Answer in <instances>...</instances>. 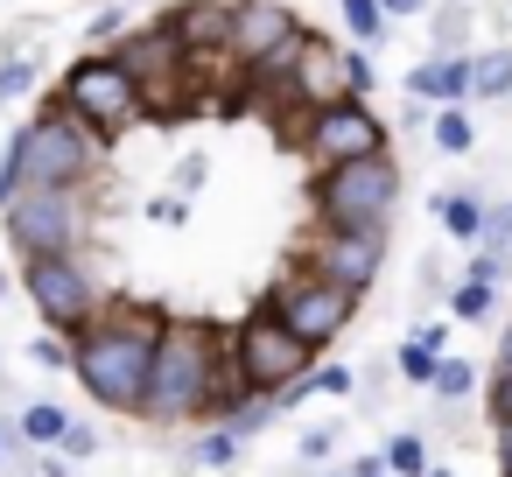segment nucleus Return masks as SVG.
I'll use <instances>...</instances> for the list:
<instances>
[{
    "mask_svg": "<svg viewBox=\"0 0 512 477\" xmlns=\"http://www.w3.org/2000/svg\"><path fill=\"white\" fill-rule=\"evenodd\" d=\"M57 449H64V456H71V463H92V456H99V428H92V421H71V428H64V442H57Z\"/></svg>",
    "mask_w": 512,
    "mask_h": 477,
    "instance_id": "28",
    "label": "nucleus"
},
{
    "mask_svg": "<svg viewBox=\"0 0 512 477\" xmlns=\"http://www.w3.org/2000/svg\"><path fill=\"white\" fill-rule=\"evenodd\" d=\"M71 421H78V414H71V407H57V400H22V407L8 414V435H15L22 449H57Z\"/></svg>",
    "mask_w": 512,
    "mask_h": 477,
    "instance_id": "16",
    "label": "nucleus"
},
{
    "mask_svg": "<svg viewBox=\"0 0 512 477\" xmlns=\"http://www.w3.org/2000/svg\"><path fill=\"white\" fill-rule=\"evenodd\" d=\"M162 22L176 29V43L190 57H232V0H169Z\"/></svg>",
    "mask_w": 512,
    "mask_h": 477,
    "instance_id": "13",
    "label": "nucleus"
},
{
    "mask_svg": "<svg viewBox=\"0 0 512 477\" xmlns=\"http://www.w3.org/2000/svg\"><path fill=\"white\" fill-rule=\"evenodd\" d=\"M407 99H428V106H463V99H470V57L435 50L428 64H414V71H407Z\"/></svg>",
    "mask_w": 512,
    "mask_h": 477,
    "instance_id": "15",
    "label": "nucleus"
},
{
    "mask_svg": "<svg viewBox=\"0 0 512 477\" xmlns=\"http://www.w3.org/2000/svg\"><path fill=\"white\" fill-rule=\"evenodd\" d=\"M358 302H365V295H351V288L323 281V274H316V267H302V260H295V267L267 288V309H274V316H281V323H288L309 351L337 344V337H344V323L358 316Z\"/></svg>",
    "mask_w": 512,
    "mask_h": 477,
    "instance_id": "10",
    "label": "nucleus"
},
{
    "mask_svg": "<svg viewBox=\"0 0 512 477\" xmlns=\"http://www.w3.org/2000/svg\"><path fill=\"white\" fill-rule=\"evenodd\" d=\"M36 85H43V64H36V57H22V50H0V106H22Z\"/></svg>",
    "mask_w": 512,
    "mask_h": 477,
    "instance_id": "19",
    "label": "nucleus"
},
{
    "mask_svg": "<svg viewBox=\"0 0 512 477\" xmlns=\"http://www.w3.org/2000/svg\"><path fill=\"white\" fill-rule=\"evenodd\" d=\"M232 351H225V330H211L204 316H169L162 330V351H155V379H148V400H141V421L148 428H190V421H211L218 393L232 386Z\"/></svg>",
    "mask_w": 512,
    "mask_h": 477,
    "instance_id": "2",
    "label": "nucleus"
},
{
    "mask_svg": "<svg viewBox=\"0 0 512 477\" xmlns=\"http://www.w3.org/2000/svg\"><path fill=\"white\" fill-rule=\"evenodd\" d=\"M498 477H512V421H498Z\"/></svg>",
    "mask_w": 512,
    "mask_h": 477,
    "instance_id": "36",
    "label": "nucleus"
},
{
    "mask_svg": "<svg viewBox=\"0 0 512 477\" xmlns=\"http://www.w3.org/2000/svg\"><path fill=\"white\" fill-rule=\"evenodd\" d=\"M379 456H386V477H428V470H435V463H428V442H421L414 428H407V435H393Z\"/></svg>",
    "mask_w": 512,
    "mask_h": 477,
    "instance_id": "22",
    "label": "nucleus"
},
{
    "mask_svg": "<svg viewBox=\"0 0 512 477\" xmlns=\"http://www.w3.org/2000/svg\"><path fill=\"white\" fill-rule=\"evenodd\" d=\"M379 8H386V22H393V15H421L428 0H379Z\"/></svg>",
    "mask_w": 512,
    "mask_h": 477,
    "instance_id": "38",
    "label": "nucleus"
},
{
    "mask_svg": "<svg viewBox=\"0 0 512 477\" xmlns=\"http://www.w3.org/2000/svg\"><path fill=\"white\" fill-rule=\"evenodd\" d=\"M400 204V162L393 155H365L344 169L309 176V211L316 225H386Z\"/></svg>",
    "mask_w": 512,
    "mask_h": 477,
    "instance_id": "8",
    "label": "nucleus"
},
{
    "mask_svg": "<svg viewBox=\"0 0 512 477\" xmlns=\"http://www.w3.org/2000/svg\"><path fill=\"white\" fill-rule=\"evenodd\" d=\"M0 232H8L15 260L85 253L92 246V190H22L15 204H0Z\"/></svg>",
    "mask_w": 512,
    "mask_h": 477,
    "instance_id": "7",
    "label": "nucleus"
},
{
    "mask_svg": "<svg viewBox=\"0 0 512 477\" xmlns=\"http://www.w3.org/2000/svg\"><path fill=\"white\" fill-rule=\"evenodd\" d=\"M295 260L316 267L323 281L365 295V288L379 281V267H386V225H316L309 246H302Z\"/></svg>",
    "mask_w": 512,
    "mask_h": 477,
    "instance_id": "11",
    "label": "nucleus"
},
{
    "mask_svg": "<svg viewBox=\"0 0 512 477\" xmlns=\"http://www.w3.org/2000/svg\"><path fill=\"white\" fill-rule=\"evenodd\" d=\"M15 449H22V442L8 435V421H0V470H8V456H15Z\"/></svg>",
    "mask_w": 512,
    "mask_h": 477,
    "instance_id": "39",
    "label": "nucleus"
},
{
    "mask_svg": "<svg viewBox=\"0 0 512 477\" xmlns=\"http://www.w3.org/2000/svg\"><path fill=\"white\" fill-rule=\"evenodd\" d=\"M78 127H92L106 148L113 141H127L134 127H155V113H148V92L127 78V64L113 57V50H85L78 64H64V78H57V92H50Z\"/></svg>",
    "mask_w": 512,
    "mask_h": 477,
    "instance_id": "4",
    "label": "nucleus"
},
{
    "mask_svg": "<svg viewBox=\"0 0 512 477\" xmlns=\"http://www.w3.org/2000/svg\"><path fill=\"white\" fill-rule=\"evenodd\" d=\"M498 365H512V330H505V344H498Z\"/></svg>",
    "mask_w": 512,
    "mask_h": 477,
    "instance_id": "40",
    "label": "nucleus"
},
{
    "mask_svg": "<svg viewBox=\"0 0 512 477\" xmlns=\"http://www.w3.org/2000/svg\"><path fill=\"white\" fill-rule=\"evenodd\" d=\"M22 295L36 309V330H57V337H78L113 302V288L92 274L85 253H36V260H22Z\"/></svg>",
    "mask_w": 512,
    "mask_h": 477,
    "instance_id": "5",
    "label": "nucleus"
},
{
    "mask_svg": "<svg viewBox=\"0 0 512 477\" xmlns=\"http://www.w3.org/2000/svg\"><path fill=\"white\" fill-rule=\"evenodd\" d=\"M330 442H337V428H309V435H302V463H323Z\"/></svg>",
    "mask_w": 512,
    "mask_h": 477,
    "instance_id": "35",
    "label": "nucleus"
},
{
    "mask_svg": "<svg viewBox=\"0 0 512 477\" xmlns=\"http://www.w3.org/2000/svg\"><path fill=\"white\" fill-rule=\"evenodd\" d=\"M225 351H232V372L253 386V393H288L295 379H309V365H316V351L260 302L239 330H225Z\"/></svg>",
    "mask_w": 512,
    "mask_h": 477,
    "instance_id": "9",
    "label": "nucleus"
},
{
    "mask_svg": "<svg viewBox=\"0 0 512 477\" xmlns=\"http://www.w3.org/2000/svg\"><path fill=\"white\" fill-rule=\"evenodd\" d=\"M337 15H344V29H351L358 50L386 43V8H379V0H337Z\"/></svg>",
    "mask_w": 512,
    "mask_h": 477,
    "instance_id": "21",
    "label": "nucleus"
},
{
    "mask_svg": "<svg viewBox=\"0 0 512 477\" xmlns=\"http://www.w3.org/2000/svg\"><path fill=\"white\" fill-rule=\"evenodd\" d=\"M239 442H246V435H232L225 421H204V435L190 442V463H197V470H232V463H239Z\"/></svg>",
    "mask_w": 512,
    "mask_h": 477,
    "instance_id": "18",
    "label": "nucleus"
},
{
    "mask_svg": "<svg viewBox=\"0 0 512 477\" xmlns=\"http://www.w3.org/2000/svg\"><path fill=\"white\" fill-rule=\"evenodd\" d=\"M302 393H309V400H316V393H351V372H344V365H323V372L302 379Z\"/></svg>",
    "mask_w": 512,
    "mask_h": 477,
    "instance_id": "32",
    "label": "nucleus"
},
{
    "mask_svg": "<svg viewBox=\"0 0 512 477\" xmlns=\"http://www.w3.org/2000/svg\"><path fill=\"white\" fill-rule=\"evenodd\" d=\"M393 365H400V379L428 386V379H435V365H442V323H435V330H414V337L400 344V358H393Z\"/></svg>",
    "mask_w": 512,
    "mask_h": 477,
    "instance_id": "17",
    "label": "nucleus"
},
{
    "mask_svg": "<svg viewBox=\"0 0 512 477\" xmlns=\"http://www.w3.org/2000/svg\"><path fill=\"white\" fill-rule=\"evenodd\" d=\"M484 246H491V253L512 246V204H491V211H484Z\"/></svg>",
    "mask_w": 512,
    "mask_h": 477,
    "instance_id": "30",
    "label": "nucleus"
},
{
    "mask_svg": "<svg viewBox=\"0 0 512 477\" xmlns=\"http://www.w3.org/2000/svg\"><path fill=\"white\" fill-rule=\"evenodd\" d=\"M449 309H456L463 323H484V316H491V281H484V274H463V288L449 295Z\"/></svg>",
    "mask_w": 512,
    "mask_h": 477,
    "instance_id": "25",
    "label": "nucleus"
},
{
    "mask_svg": "<svg viewBox=\"0 0 512 477\" xmlns=\"http://www.w3.org/2000/svg\"><path fill=\"white\" fill-rule=\"evenodd\" d=\"M428 134H435L442 155H470V141H477V127L463 120V106H442V113L428 120Z\"/></svg>",
    "mask_w": 512,
    "mask_h": 477,
    "instance_id": "24",
    "label": "nucleus"
},
{
    "mask_svg": "<svg viewBox=\"0 0 512 477\" xmlns=\"http://www.w3.org/2000/svg\"><path fill=\"white\" fill-rule=\"evenodd\" d=\"M491 414L512 421V365H498V379H491Z\"/></svg>",
    "mask_w": 512,
    "mask_h": 477,
    "instance_id": "34",
    "label": "nucleus"
},
{
    "mask_svg": "<svg viewBox=\"0 0 512 477\" xmlns=\"http://www.w3.org/2000/svg\"><path fill=\"white\" fill-rule=\"evenodd\" d=\"M330 99H351V78H344V50L330 36H302V64H295V113L309 106H330Z\"/></svg>",
    "mask_w": 512,
    "mask_h": 477,
    "instance_id": "14",
    "label": "nucleus"
},
{
    "mask_svg": "<svg viewBox=\"0 0 512 477\" xmlns=\"http://www.w3.org/2000/svg\"><path fill=\"white\" fill-rule=\"evenodd\" d=\"M351 477H386V456H358V463H351Z\"/></svg>",
    "mask_w": 512,
    "mask_h": 477,
    "instance_id": "37",
    "label": "nucleus"
},
{
    "mask_svg": "<svg viewBox=\"0 0 512 477\" xmlns=\"http://www.w3.org/2000/svg\"><path fill=\"white\" fill-rule=\"evenodd\" d=\"M106 155L113 148L50 99L36 120H22L0 141V204H15L22 190H99Z\"/></svg>",
    "mask_w": 512,
    "mask_h": 477,
    "instance_id": "3",
    "label": "nucleus"
},
{
    "mask_svg": "<svg viewBox=\"0 0 512 477\" xmlns=\"http://www.w3.org/2000/svg\"><path fill=\"white\" fill-rule=\"evenodd\" d=\"M29 365H36V372H71V337H57V330H36V344H29Z\"/></svg>",
    "mask_w": 512,
    "mask_h": 477,
    "instance_id": "26",
    "label": "nucleus"
},
{
    "mask_svg": "<svg viewBox=\"0 0 512 477\" xmlns=\"http://www.w3.org/2000/svg\"><path fill=\"white\" fill-rule=\"evenodd\" d=\"M148 218H155V225H183V218H190V197H176V190H169V197H148Z\"/></svg>",
    "mask_w": 512,
    "mask_h": 477,
    "instance_id": "33",
    "label": "nucleus"
},
{
    "mask_svg": "<svg viewBox=\"0 0 512 477\" xmlns=\"http://www.w3.org/2000/svg\"><path fill=\"white\" fill-rule=\"evenodd\" d=\"M162 330H169V309L134 302V295H113V302L71 337V379H78V393H85L99 414H134V421H141Z\"/></svg>",
    "mask_w": 512,
    "mask_h": 477,
    "instance_id": "1",
    "label": "nucleus"
},
{
    "mask_svg": "<svg viewBox=\"0 0 512 477\" xmlns=\"http://www.w3.org/2000/svg\"><path fill=\"white\" fill-rule=\"evenodd\" d=\"M442 225H449V239L484 246V204L477 197H442Z\"/></svg>",
    "mask_w": 512,
    "mask_h": 477,
    "instance_id": "23",
    "label": "nucleus"
},
{
    "mask_svg": "<svg viewBox=\"0 0 512 477\" xmlns=\"http://www.w3.org/2000/svg\"><path fill=\"white\" fill-rule=\"evenodd\" d=\"M505 92H512V50L470 57V99H505Z\"/></svg>",
    "mask_w": 512,
    "mask_h": 477,
    "instance_id": "20",
    "label": "nucleus"
},
{
    "mask_svg": "<svg viewBox=\"0 0 512 477\" xmlns=\"http://www.w3.org/2000/svg\"><path fill=\"white\" fill-rule=\"evenodd\" d=\"M428 386H435V393H442V400H463V393H470V386H477V372H470V365H463V358H442V365H435V379H428Z\"/></svg>",
    "mask_w": 512,
    "mask_h": 477,
    "instance_id": "27",
    "label": "nucleus"
},
{
    "mask_svg": "<svg viewBox=\"0 0 512 477\" xmlns=\"http://www.w3.org/2000/svg\"><path fill=\"white\" fill-rule=\"evenodd\" d=\"M344 78H351V99L372 92V50H344Z\"/></svg>",
    "mask_w": 512,
    "mask_h": 477,
    "instance_id": "31",
    "label": "nucleus"
},
{
    "mask_svg": "<svg viewBox=\"0 0 512 477\" xmlns=\"http://www.w3.org/2000/svg\"><path fill=\"white\" fill-rule=\"evenodd\" d=\"M288 148L323 176V169H344V162H365V155H386V120L365 106V99H330V106H309L295 113L288 127Z\"/></svg>",
    "mask_w": 512,
    "mask_h": 477,
    "instance_id": "6",
    "label": "nucleus"
},
{
    "mask_svg": "<svg viewBox=\"0 0 512 477\" xmlns=\"http://www.w3.org/2000/svg\"><path fill=\"white\" fill-rule=\"evenodd\" d=\"M302 36V15L288 8V0H232V64L246 71V64H260V57H274L281 43H295Z\"/></svg>",
    "mask_w": 512,
    "mask_h": 477,
    "instance_id": "12",
    "label": "nucleus"
},
{
    "mask_svg": "<svg viewBox=\"0 0 512 477\" xmlns=\"http://www.w3.org/2000/svg\"><path fill=\"white\" fill-rule=\"evenodd\" d=\"M428 477H449V470H428Z\"/></svg>",
    "mask_w": 512,
    "mask_h": 477,
    "instance_id": "41",
    "label": "nucleus"
},
{
    "mask_svg": "<svg viewBox=\"0 0 512 477\" xmlns=\"http://www.w3.org/2000/svg\"><path fill=\"white\" fill-rule=\"evenodd\" d=\"M204 176H211V162H204V155H183L169 183H176V197H197V190H204Z\"/></svg>",
    "mask_w": 512,
    "mask_h": 477,
    "instance_id": "29",
    "label": "nucleus"
}]
</instances>
